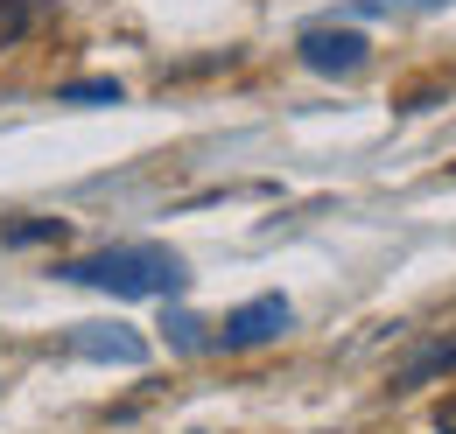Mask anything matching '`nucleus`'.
Here are the masks:
<instances>
[{"instance_id":"f257e3e1","label":"nucleus","mask_w":456,"mask_h":434,"mask_svg":"<svg viewBox=\"0 0 456 434\" xmlns=\"http://www.w3.org/2000/svg\"><path fill=\"white\" fill-rule=\"evenodd\" d=\"M63 280L77 287H106V294H175L190 273L169 245H113V253H92V260H70Z\"/></svg>"},{"instance_id":"f03ea898","label":"nucleus","mask_w":456,"mask_h":434,"mask_svg":"<svg viewBox=\"0 0 456 434\" xmlns=\"http://www.w3.org/2000/svg\"><path fill=\"white\" fill-rule=\"evenodd\" d=\"M288 323H295V316H288V301H281V294H260V301H246V309H232V316H225L218 343H225V350H253V343L281 336Z\"/></svg>"},{"instance_id":"7ed1b4c3","label":"nucleus","mask_w":456,"mask_h":434,"mask_svg":"<svg viewBox=\"0 0 456 434\" xmlns=\"http://www.w3.org/2000/svg\"><path fill=\"white\" fill-rule=\"evenodd\" d=\"M302 63L323 70V77H351L365 63V36H351V28H309L302 36Z\"/></svg>"},{"instance_id":"20e7f679","label":"nucleus","mask_w":456,"mask_h":434,"mask_svg":"<svg viewBox=\"0 0 456 434\" xmlns=\"http://www.w3.org/2000/svg\"><path fill=\"white\" fill-rule=\"evenodd\" d=\"M77 358H113V365H141V336L134 329H106V323H85L70 336Z\"/></svg>"},{"instance_id":"39448f33","label":"nucleus","mask_w":456,"mask_h":434,"mask_svg":"<svg viewBox=\"0 0 456 434\" xmlns=\"http://www.w3.org/2000/svg\"><path fill=\"white\" fill-rule=\"evenodd\" d=\"M436 372H456V343H428L414 365H400V372H394V392H414V385H428Z\"/></svg>"},{"instance_id":"423d86ee","label":"nucleus","mask_w":456,"mask_h":434,"mask_svg":"<svg viewBox=\"0 0 456 434\" xmlns=\"http://www.w3.org/2000/svg\"><path fill=\"white\" fill-rule=\"evenodd\" d=\"M57 99L63 106H119V84L113 77H77V84H63Z\"/></svg>"},{"instance_id":"0eeeda50","label":"nucleus","mask_w":456,"mask_h":434,"mask_svg":"<svg viewBox=\"0 0 456 434\" xmlns=\"http://www.w3.org/2000/svg\"><path fill=\"white\" fill-rule=\"evenodd\" d=\"M28 21H36V0H0V56L28 36Z\"/></svg>"},{"instance_id":"6e6552de","label":"nucleus","mask_w":456,"mask_h":434,"mask_svg":"<svg viewBox=\"0 0 456 434\" xmlns=\"http://www.w3.org/2000/svg\"><path fill=\"white\" fill-rule=\"evenodd\" d=\"M0 238H7V245H50V238H63V224L57 217H21V224H7Z\"/></svg>"},{"instance_id":"1a4fd4ad","label":"nucleus","mask_w":456,"mask_h":434,"mask_svg":"<svg viewBox=\"0 0 456 434\" xmlns=\"http://www.w3.org/2000/svg\"><path fill=\"white\" fill-rule=\"evenodd\" d=\"M436 434H456V392L443 399V406H436Z\"/></svg>"}]
</instances>
